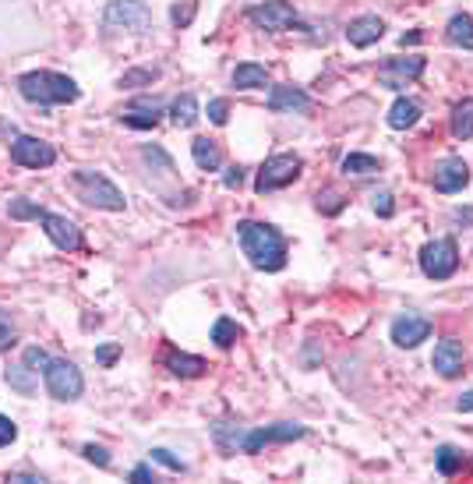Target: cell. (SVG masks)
Returning <instances> with one entry per match:
<instances>
[{"instance_id":"cell-12","label":"cell","mask_w":473,"mask_h":484,"mask_svg":"<svg viewBox=\"0 0 473 484\" xmlns=\"http://www.w3.org/2000/svg\"><path fill=\"white\" fill-rule=\"evenodd\" d=\"M36 220L43 223L47 238L57 244L60 251H78V247H82V227H78L74 220L57 216V212H50V209H39V216H36Z\"/></svg>"},{"instance_id":"cell-41","label":"cell","mask_w":473,"mask_h":484,"mask_svg":"<svg viewBox=\"0 0 473 484\" xmlns=\"http://www.w3.org/2000/svg\"><path fill=\"white\" fill-rule=\"evenodd\" d=\"M240 184H244V170H240V167H230V170H227V187H240Z\"/></svg>"},{"instance_id":"cell-3","label":"cell","mask_w":473,"mask_h":484,"mask_svg":"<svg viewBox=\"0 0 473 484\" xmlns=\"http://www.w3.org/2000/svg\"><path fill=\"white\" fill-rule=\"evenodd\" d=\"M71 184H74V191L85 205H96V209H107V212H124V205H127V198H124L117 184L103 177V174H96V170H74Z\"/></svg>"},{"instance_id":"cell-9","label":"cell","mask_w":473,"mask_h":484,"mask_svg":"<svg viewBox=\"0 0 473 484\" xmlns=\"http://www.w3.org/2000/svg\"><path fill=\"white\" fill-rule=\"evenodd\" d=\"M304 435H307V428H304V424H294V421L265 424V428H254V431H247V435H244L240 453H258V449H265V445L297 442V438H304Z\"/></svg>"},{"instance_id":"cell-15","label":"cell","mask_w":473,"mask_h":484,"mask_svg":"<svg viewBox=\"0 0 473 484\" xmlns=\"http://www.w3.org/2000/svg\"><path fill=\"white\" fill-rule=\"evenodd\" d=\"M311 96L304 92V89H297V85H276L272 92H269V110L272 114H311Z\"/></svg>"},{"instance_id":"cell-38","label":"cell","mask_w":473,"mask_h":484,"mask_svg":"<svg viewBox=\"0 0 473 484\" xmlns=\"http://www.w3.org/2000/svg\"><path fill=\"white\" fill-rule=\"evenodd\" d=\"M47 361H50V354H47V350H39V347H29V350H25V364H29L32 371L47 367Z\"/></svg>"},{"instance_id":"cell-8","label":"cell","mask_w":473,"mask_h":484,"mask_svg":"<svg viewBox=\"0 0 473 484\" xmlns=\"http://www.w3.org/2000/svg\"><path fill=\"white\" fill-rule=\"evenodd\" d=\"M244 18L262 32H290L297 25V11L290 0H265L258 7H247Z\"/></svg>"},{"instance_id":"cell-27","label":"cell","mask_w":473,"mask_h":484,"mask_svg":"<svg viewBox=\"0 0 473 484\" xmlns=\"http://www.w3.org/2000/svg\"><path fill=\"white\" fill-rule=\"evenodd\" d=\"M236 340H240V325H236L234 318H216V325H212V343L219 347V350H230Z\"/></svg>"},{"instance_id":"cell-4","label":"cell","mask_w":473,"mask_h":484,"mask_svg":"<svg viewBox=\"0 0 473 484\" xmlns=\"http://www.w3.org/2000/svg\"><path fill=\"white\" fill-rule=\"evenodd\" d=\"M103 25L110 32H134L145 36L152 29V11L145 0H110L103 11Z\"/></svg>"},{"instance_id":"cell-32","label":"cell","mask_w":473,"mask_h":484,"mask_svg":"<svg viewBox=\"0 0 473 484\" xmlns=\"http://www.w3.org/2000/svg\"><path fill=\"white\" fill-rule=\"evenodd\" d=\"M156 74H159L156 67H138V71H127V74H120V89H124V85H127V89H131V85H149V82H156Z\"/></svg>"},{"instance_id":"cell-1","label":"cell","mask_w":473,"mask_h":484,"mask_svg":"<svg viewBox=\"0 0 473 484\" xmlns=\"http://www.w3.org/2000/svg\"><path fill=\"white\" fill-rule=\"evenodd\" d=\"M236 238H240V247H244V255L254 269H262V272L287 269V238L276 227L258 223V220H240Z\"/></svg>"},{"instance_id":"cell-10","label":"cell","mask_w":473,"mask_h":484,"mask_svg":"<svg viewBox=\"0 0 473 484\" xmlns=\"http://www.w3.org/2000/svg\"><path fill=\"white\" fill-rule=\"evenodd\" d=\"M424 67H427L424 57H389V61L378 67V82L385 89L400 92V89H407L410 82H417L424 74Z\"/></svg>"},{"instance_id":"cell-6","label":"cell","mask_w":473,"mask_h":484,"mask_svg":"<svg viewBox=\"0 0 473 484\" xmlns=\"http://www.w3.org/2000/svg\"><path fill=\"white\" fill-rule=\"evenodd\" d=\"M304 170V160L294 156V152H280V156H269L254 177V191L258 194H269V191H280L287 184H294Z\"/></svg>"},{"instance_id":"cell-13","label":"cell","mask_w":473,"mask_h":484,"mask_svg":"<svg viewBox=\"0 0 473 484\" xmlns=\"http://www.w3.org/2000/svg\"><path fill=\"white\" fill-rule=\"evenodd\" d=\"M427 336H431V322H427L424 315H417V311H407V315H400V318L392 322V343L403 347V350L420 347Z\"/></svg>"},{"instance_id":"cell-23","label":"cell","mask_w":473,"mask_h":484,"mask_svg":"<svg viewBox=\"0 0 473 484\" xmlns=\"http://www.w3.org/2000/svg\"><path fill=\"white\" fill-rule=\"evenodd\" d=\"M167 367H170L174 375H180V378H202L209 364L202 361V358H194V354H170V358H167Z\"/></svg>"},{"instance_id":"cell-29","label":"cell","mask_w":473,"mask_h":484,"mask_svg":"<svg viewBox=\"0 0 473 484\" xmlns=\"http://www.w3.org/2000/svg\"><path fill=\"white\" fill-rule=\"evenodd\" d=\"M194 14H198V0H184V4H174V7H170L174 29H187V25L194 22Z\"/></svg>"},{"instance_id":"cell-14","label":"cell","mask_w":473,"mask_h":484,"mask_svg":"<svg viewBox=\"0 0 473 484\" xmlns=\"http://www.w3.org/2000/svg\"><path fill=\"white\" fill-rule=\"evenodd\" d=\"M431 184H434V191H442V194L463 191V187L470 184V167H467L460 156H445V160L434 167V174H431Z\"/></svg>"},{"instance_id":"cell-28","label":"cell","mask_w":473,"mask_h":484,"mask_svg":"<svg viewBox=\"0 0 473 484\" xmlns=\"http://www.w3.org/2000/svg\"><path fill=\"white\" fill-rule=\"evenodd\" d=\"M374 170H382V163L367 152H350L343 160V174H374Z\"/></svg>"},{"instance_id":"cell-35","label":"cell","mask_w":473,"mask_h":484,"mask_svg":"<svg viewBox=\"0 0 473 484\" xmlns=\"http://www.w3.org/2000/svg\"><path fill=\"white\" fill-rule=\"evenodd\" d=\"M209 121L223 127V124L230 121V103H227V99H212V103H209Z\"/></svg>"},{"instance_id":"cell-19","label":"cell","mask_w":473,"mask_h":484,"mask_svg":"<svg viewBox=\"0 0 473 484\" xmlns=\"http://www.w3.org/2000/svg\"><path fill=\"white\" fill-rule=\"evenodd\" d=\"M445 39H449L452 47L473 50V18L470 14H452V18H449V29H445Z\"/></svg>"},{"instance_id":"cell-31","label":"cell","mask_w":473,"mask_h":484,"mask_svg":"<svg viewBox=\"0 0 473 484\" xmlns=\"http://www.w3.org/2000/svg\"><path fill=\"white\" fill-rule=\"evenodd\" d=\"M120 121L127 124V127H138V131H152V127L159 124V114H156V110H149V114H134V110H127V114H120Z\"/></svg>"},{"instance_id":"cell-37","label":"cell","mask_w":473,"mask_h":484,"mask_svg":"<svg viewBox=\"0 0 473 484\" xmlns=\"http://www.w3.org/2000/svg\"><path fill=\"white\" fill-rule=\"evenodd\" d=\"M374 212H378L382 220H389V216L396 212V205H392V194H389V191H378V194H374Z\"/></svg>"},{"instance_id":"cell-34","label":"cell","mask_w":473,"mask_h":484,"mask_svg":"<svg viewBox=\"0 0 473 484\" xmlns=\"http://www.w3.org/2000/svg\"><path fill=\"white\" fill-rule=\"evenodd\" d=\"M82 456H85L89 463H96V467H110V453H107L103 445H92V442H89V445H82Z\"/></svg>"},{"instance_id":"cell-42","label":"cell","mask_w":473,"mask_h":484,"mask_svg":"<svg viewBox=\"0 0 473 484\" xmlns=\"http://www.w3.org/2000/svg\"><path fill=\"white\" fill-rule=\"evenodd\" d=\"M7 481H22V484H39L43 481V474H11Z\"/></svg>"},{"instance_id":"cell-18","label":"cell","mask_w":473,"mask_h":484,"mask_svg":"<svg viewBox=\"0 0 473 484\" xmlns=\"http://www.w3.org/2000/svg\"><path fill=\"white\" fill-rule=\"evenodd\" d=\"M191 156H194L198 170H219L223 167V152H219V145L212 138H194L191 142Z\"/></svg>"},{"instance_id":"cell-11","label":"cell","mask_w":473,"mask_h":484,"mask_svg":"<svg viewBox=\"0 0 473 484\" xmlns=\"http://www.w3.org/2000/svg\"><path fill=\"white\" fill-rule=\"evenodd\" d=\"M11 160H14L18 167L39 170V167H50V163L57 160V149L47 145V142H39V138H32V134H18V138L11 142Z\"/></svg>"},{"instance_id":"cell-22","label":"cell","mask_w":473,"mask_h":484,"mask_svg":"<svg viewBox=\"0 0 473 484\" xmlns=\"http://www.w3.org/2000/svg\"><path fill=\"white\" fill-rule=\"evenodd\" d=\"M417 121H420V107H417L414 99H396V103H392V110H389V127L407 131V127H414Z\"/></svg>"},{"instance_id":"cell-30","label":"cell","mask_w":473,"mask_h":484,"mask_svg":"<svg viewBox=\"0 0 473 484\" xmlns=\"http://www.w3.org/2000/svg\"><path fill=\"white\" fill-rule=\"evenodd\" d=\"M14 343H18L14 318H11V311H4V307H0V350H11Z\"/></svg>"},{"instance_id":"cell-33","label":"cell","mask_w":473,"mask_h":484,"mask_svg":"<svg viewBox=\"0 0 473 484\" xmlns=\"http://www.w3.org/2000/svg\"><path fill=\"white\" fill-rule=\"evenodd\" d=\"M149 460L163 463V467H167V471H174V474H187V463H184V460H177L170 449H152V453H149Z\"/></svg>"},{"instance_id":"cell-36","label":"cell","mask_w":473,"mask_h":484,"mask_svg":"<svg viewBox=\"0 0 473 484\" xmlns=\"http://www.w3.org/2000/svg\"><path fill=\"white\" fill-rule=\"evenodd\" d=\"M117 358H120V343H103V347H96V361L103 364V367H114Z\"/></svg>"},{"instance_id":"cell-40","label":"cell","mask_w":473,"mask_h":484,"mask_svg":"<svg viewBox=\"0 0 473 484\" xmlns=\"http://www.w3.org/2000/svg\"><path fill=\"white\" fill-rule=\"evenodd\" d=\"M131 481H134V484H149V481H156V474H152V467H149V463H138V467L131 471Z\"/></svg>"},{"instance_id":"cell-24","label":"cell","mask_w":473,"mask_h":484,"mask_svg":"<svg viewBox=\"0 0 473 484\" xmlns=\"http://www.w3.org/2000/svg\"><path fill=\"white\" fill-rule=\"evenodd\" d=\"M449 131H452V138H473V99H463L452 107Z\"/></svg>"},{"instance_id":"cell-16","label":"cell","mask_w":473,"mask_h":484,"mask_svg":"<svg viewBox=\"0 0 473 484\" xmlns=\"http://www.w3.org/2000/svg\"><path fill=\"white\" fill-rule=\"evenodd\" d=\"M382 36H385V22L378 14H360V18H354L347 25V39H350V47H357V50H367Z\"/></svg>"},{"instance_id":"cell-43","label":"cell","mask_w":473,"mask_h":484,"mask_svg":"<svg viewBox=\"0 0 473 484\" xmlns=\"http://www.w3.org/2000/svg\"><path fill=\"white\" fill-rule=\"evenodd\" d=\"M456 411H463V414L473 411V393H467V396H460V400H456Z\"/></svg>"},{"instance_id":"cell-39","label":"cell","mask_w":473,"mask_h":484,"mask_svg":"<svg viewBox=\"0 0 473 484\" xmlns=\"http://www.w3.org/2000/svg\"><path fill=\"white\" fill-rule=\"evenodd\" d=\"M14 438H18V428H14V421L0 414V445H11Z\"/></svg>"},{"instance_id":"cell-2","label":"cell","mask_w":473,"mask_h":484,"mask_svg":"<svg viewBox=\"0 0 473 484\" xmlns=\"http://www.w3.org/2000/svg\"><path fill=\"white\" fill-rule=\"evenodd\" d=\"M18 92H22V99L36 103L39 110H50V107H60V103H74L82 96L74 78L57 74V71H25L18 78Z\"/></svg>"},{"instance_id":"cell-5","label":"cell","mask_w":473,"mask_h":484,"mask_svg":"<svg viewBox=\"0 0 473 484\" xmlns=\"http://www.w3.org/2000/svg\"><path fill=\"white\" fill-rule=\"evenodd\" d=\"M43 382H47V393L60 400V403H74L82 393H85V378L82 371L64 358H50L47 367H43Z\"/></svg>"},{"instance_id":"cell-7","label":"cell","mask_w":473,"mask_h":484,"mask_svg":"<svg viewBox=\"0 0 473 484\" xmlns=\"http://www.w3.org/2000/svg\"><path fill=\"white\" fill-rule=\"evenodd\" d=\"M420 269L427 280H449L460 269V244L452 238H438V241L420 247Z\"/></svg>"},{"instance_id":"cell-25","label":"cell","mask_w":473,"mask_h":484,"mask_svg":"<svg viewBox=\"0 0 473 484\" xmlns=\"http://www.w3.org/2000/svg\"><path fill=\"white\" fill-rule=\"evenodd\" d=\"M463 463H467V456H463L456 445H442V449L434 453V467H438V474H442V478L460 474V471H463Z\"/></svg>"},{"instance_id":"cell-21","label":"cell","mask_w":473,"mask_h":484,"mask_svg":"<svg viewBox=\"0 0 473 484\" xmlns=\"http://www.w3.org/2000/svg\"><path fill=\"white\" fill-rule=\"evenodd\" d=\"M170 121L177 124V127H194L198 124V99L191 92H184V96H177L170 103Z\"/></svg>"},{"instance_id":"cell-20","label":"cell","mask_w":473,"mask_h":484,"mask_svg":"<svg viewBox=\"0 0 473 484\" xmlns=\"http://www.w3.org/2000/svg\"><path fill=\"white\" fill-rule=\"evenodd\" d=\"M234 85L236 89H265L269 85V71L262 64H236Z\"/></svg>"},{"instance_id":"cell-17","label":"cell","mask_w":473,"mask_h":484,"mask_svg":"<svg viewBox=\"0 0 473 484\" xmlns=\"http://www.w3.org/2000/svg\"><path fill=\"white\" fill-rule=\"evenodd\" d=\"M431 367H434L442 378H460V375H463V343H460V340H442V343L434 347Z\"/></svg>"},{"instance_id":"cell-26","label":"cell","mask_w":473,"mask_h":484,"mask_svg":"<svg viewBox=\"0 0 473 484\" xmlns=\"http://www.w3.org/2000/svg\"><path fill=\"white\" fill-rule=\"evenodd\" d=\"M32 375H36V371H32V367H29L25 361L14 364V367H7V371H4L7 385H11V389H18L22 396H32V393H36V378H32Z\"/></svg>"}]
</instances>
